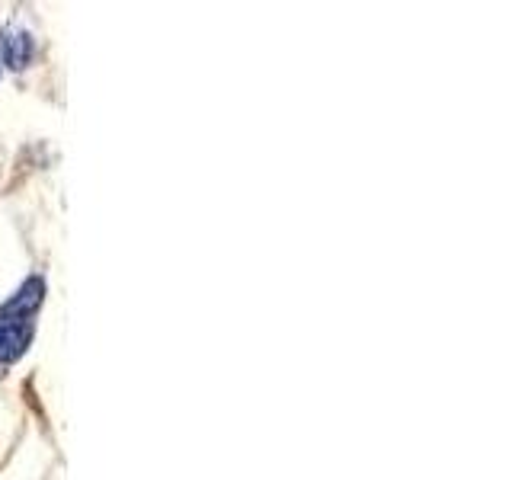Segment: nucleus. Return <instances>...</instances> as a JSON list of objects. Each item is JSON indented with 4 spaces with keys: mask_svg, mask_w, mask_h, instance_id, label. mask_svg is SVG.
<instances>
[{
    "mask_svg": "<svg viewBox=\"0 0 512 480\" xmlns=\"http://www.w3.org/2000/svg\"><path fill=\"white\" fill-rule=\"evenodd\" d=\"M32 340V320H7L0 317V365L16 362Z\"/></svg>",
    "mask_w": 512,
    "mask_h": 480,
    "instance_id": "f257e3e1",
    "label": "nucleus"
},
{
    "mask_svg": "<svg viewBox=\"0 0 512 480\" xmlns=\"http://www.w3.org/2000/svg\"><path fill=\"white\" fill-rule=\"evenodd\" d=\"M45 298V282L39 276H32L20 285V292H16L4 308H0V317L7 320H29L32 314H36V308L42 304Z\"/></svg>",
    "mask_w": 512,
    "mask_h": 480,
    "instance_id": "f03ea898",
    "label": "nucleus"
},
{
    "mask_svg": "<svg viewBox=\"0 0 512 480\" xmlns=\"http://www.w3.org/2000/svg\"><path fill=\"white\" fill-rule=\"evenodd\" d=\"M0 55H4V64H10L13 71H23L29 58H32V39L26 32H16V36H4L0 39Z\"/></svg>",
    "mask_w": 512,
    "mask_h": 480,
    "instance_id": "7ed1b4c3",
    "label": "nucleus"
}]
</instances>
